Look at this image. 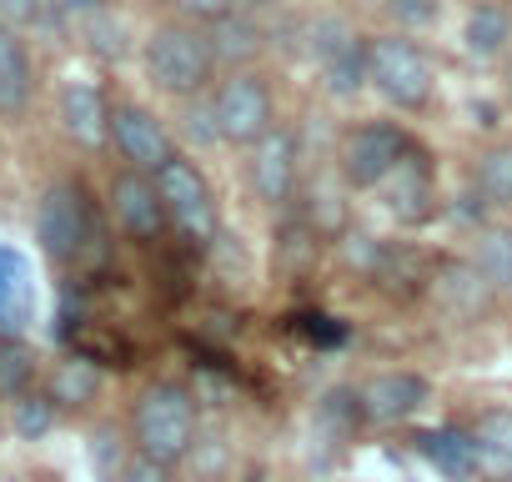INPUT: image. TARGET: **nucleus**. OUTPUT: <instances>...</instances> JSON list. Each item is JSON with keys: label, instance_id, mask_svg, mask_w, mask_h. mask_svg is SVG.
<instances>
[{"label": "nucleus", "instance_id": "nucleus-16", "mask_svg": "<svg viewBox=\"0 0 512 482\" xmlns=\"http://www.w3.org/2000/svg\"><path fill=\"white\" fill-rule=\"evenodd\" d=\"M387 206H392V216L397 221H427L432 211H437V191H432V171H427V161L422 156H402L397 161V171L387 176Z\"/></svg>", "mask_w": 512, "mask_h": 482}, {"label": "nucleus", "instance_id": "nucleus-9", "mask_svg": "<svg viewBox=\"0 0 512 482\" xmlns=\"http://www.w3.org/2000/svg\"><path fill=\"white\" fill-rule=\"evenodd\" d=\"M111 141H116L121 161H126L131 171H146V176H156L166 161H176L171 131H166L151 111H141V106H116V111H111Z\"/></svg>", "mask_w": 512, "mask_h": 482}, {"label": "nucleus", "instance_id": "nucleus-30", "mask_svg": "<svg viewBox=\"0 0 512 482\" xmlns=\"http://www.w3.org/2000/svg\"><path fill=\"white\" fill-rule=\"evenodd\" d=\"M186 136H196L201 146L221 141V126H216V106H211V101H201V96H196V106L186 111Z\"/></svg>", "mask_w": 512, "mask_h": 482}, {"label": "nucleus", "instance_id": "nucleus-32", "mask_svg": "<svg viewBox=\"0 0 512 482\" xmlns=\"http://www.w3.org/2000/svg\"><path fill=\"white\" fill-rule=\"evenodd\" d=\"M41 16V0H0V26H31Z\"/></svg>", "mask_w": 512, "mask_h": 482}, {"label": "nucleus", "instance_id": "nucleus-4", "mask_svg": "<svg viewBox=\"0 0 512 482\" xmlns=\"http://www.w3.org/2000/svg\"><path fill=\"white\" fill-rule=\"evenodd\" d=\"M367 81L392 101L397 111H422L432 101V66L427 56L402 36H372L367 41Z\"/></svg>", "mask_w": 512, "mask_h": 482}, {"label": "nucleus", "instance_id": "nucleus-17", "mask_svg": "<svg viewBox=\"0 0 512 482\" xmlns=\"http://www.w3.org/2000/svg\"><path fill=\"white\" fill-rule=\"evenodd\" d=\"M31 91H36V71L26 41L11 26H0V116H21L31 106Z\"/></svg>", "mask_w": 512, "mask_h": 482}, {"label": "nucleus", "instance_id": "nucleus-24", "mask_svg": "<svg viewBox=\"0 0 512 482\" xmlns=\"http://www.w3.org/2000/svg\"><path fill=\"white\" fill-rule=\"evenodd\" d=\"M422 452H427V462H437L447 477H477V467H472V442H467V432H457V427L427 432V437H422Z\"/></svg>", "mask_w": 512, "mask_h": 482}, {"label": "nucleus", "instance_id": "nucleus-25", "mask_svg": "<svg viewBox=\"0 0 512 482\" xmlns=\"http://www.w3.org/2000/svg\"><path fill=\"white\" fill-rule=\"evenodd\" d=\"M31 307V287H26V262L16 252H0V327H21Z\"/></svg>", "mask_w": 512, "mask_h": 482}, {"label": "nucleus", "instance_id": "nucleus-14", "mask_svg": "<svg viewBox=\"0 0 512 482\" xmlns=\"http://www.w3.org/2000/svg\"><path fill=\"white\" fill-rule=\"evenodd\" d=\"M422 402H427V382L417 372H377L362 387V412H367V422H382V427L417 417Z\"/></svg>", "mask_w": 512, "mask_h": 482}, {"label": "nucleus", "instance_id": "nucleus-20", "mask_svg": "<svg viewBox=\"0 0 512 482\" xmlns=\"http://www.w3.org/2000/svg\"><path fill=\"white\" fill-rule=\"evenodd\" d=\"M211 56H216V66H246L256 51H262V31H256V21L251 16H226V21H216L211 26Z\"/></svg>", "mask_w": 512, "mask_h": 482}, {"label": "nucleus", "instance_id": "nucleus-8", "mask_svg": "<svg viewBox=\"0 0 512 482\" xmlns=\"http://www.w3.org/2000/svg\"><path fill=\"white\" fill-rule=\"evenodd\" d=\"M312 56H317L332 96H352V91L367 86V41H357V31L347 21H317L312 26Z\"/></svg>", "mask_w": 512, "mask_h": 482}, {"label": "nucleus", "instance_id": "nucleus-18", "mask_svg": "<svg viewBox=\"0 0 512 482\" xmlns=\"http://www.w3.org/2000/svg\"><path fill=\"white\" fill-rule=\"evenodd\" d=\"M462 41H467V56L492 61V56H502L507 41H512V16L497 6V0H477V6L467 11V31H462Z\"/></svg>", "mask_w": 512, "mask_h": 482}, {"label": "nucleus", "instance_id": "nucleus-27", "mask_svg": "<svg viewBox=\"0 0 512 482\" xmlns=\"http://www.w3.org/2000/svg\"><path fill=\"white\" fill-rule=\"evenodd\" d=\"M86 36H91V51H101V56H121L126 51V31L121 26H111V16H101V11H91V21H86Z\"/></svg>", "mask_w": 512, "mask_h": 482}, {"label": "nucleus", "instance_id": "nucleus-26", "mask_svg": "<svg viewBox=\"0 0 512 482\" xmlns=\"http://www.w3.org/2000/svg\"><path fill=\"white\" fill-rule=\"evenodd\" d=\"M56 402L41 392H31V397H21V402H11V422H16V437H26V442H36V437H46L51 427H56Z\"/></svg>", "mask_w": 512, "mask_h": 482}, {"label": "nucleus", "instance_id": "nucleus-2", "mask_svg": "<svg viewBox=\"0 0 512 482\" xmlns=\"http://www.w3.org/2000/svg\"><path fill=\"white\" fill-rule=\"evenodd\" d=\"M146 71L166 96L196 101L206 91L211 71H216V56H211V41L196 26H156L151 41H146Z\"/></svg>", "mask_w": 512, "mask_h": 482}, {"label": "nucleus", "instance_id": "nucleus-19", "mask_svg": "<svg viewBox=\"0 0 512 482\" xmlns=\"http://www.w3.org/2000/svg\"><path fill=\"white\" fill-rule=\"evenodd\" d=\"M61 412H71V407H91L96 397H101V367L96 362H86V357H66L56 372H51V392H46Z\"/></svg>", "mask_w": 512, "mask_h": 482}, {"label": "nucleus", "instance_id": "nucleus-10", "mask_svg": "<svg viewBox=\"0 0 512 482\" xmlns=\"http://www.w3.org/2000/svg\"><path fill=\"white\" fill-rule=\"evenodd\" d=\"M111 211H116L121 231L136 236V241H161V231L171 226L166 201H161V191H156V176L131 171V166L116 171V181H111Z\"/></svg>", "mask_w": 512, "mask_h": 482}, {"label": "nucleus", "instance_id": "nucleus-12", "mask_svg": "<svg viewBox=\"0 0 512 482\" xmlns=\"http://www.w3.org/2000/svg\"><path fill=\"white\" fill-rule=\"evenodd\" d=\"M246 176H251V191L262 196L267 206H287L292 191H297V141L287 131L262 136V141L251 146Z\"/></svg>", "mask_w": 512, "mask_h": 482}, {"label": "nucleus", "instance_id": "nucleus-34", "mask_svg": "<svg viewBox=\"0 0 512 482\" xmlns=\"http://www.w3.org/2000/svg\"><path fill=\"white\" fill-rule=\"evenodd\" d=\"M76 6H86V11H101V0H76Z\"/></svg>", "mask_w": 512, "mask_h": 482}, {"label": "nucleus", "instance_id": "nucleus-6", "mask_svg": "<svg viewBox=\"0 0 512 482\" xmlns=\"http://www.w3.org/2000/svg\"><path fill=\"white\" fill-rule=\"evenodd\" d=\"M211 106H216V126H221L226 146H256L262 136L277 131L272 126V91H267L262 76H251V71H231L216 86Z\"/></svg>", "mask_w": 512, "mask_h": 482}, {"label": "nucleus", "instance_id": "nucleus-21", "mask_svg": "<svg viewBox=\"0 0 512 482\" xmlns=\"http://www.w3.org/2000/svg\"><path fill=\"white\" fill-rule=\"evenodd\" d=\"M31 382H36V352L16 332H0V402L31 397Z\"/></svg>", "mask_w": 512, "mask_h": 482}, {"label": "nucleus", "instance_id": "nucleus-11", "mask_svg": "<svg viewBox=\"0 0 512 482\" xmlns=\"http://www.w3.org/2000/svg\"><path fill=\"white\" fill-rule=\"evenodd\" d=\"M427 282H432L437 307H447V312L462 317V322L487 317L492 302H497V292H492V282L482 277V267H477V262H462V257H442Z\"/></svg>", "mask_w": 512, "mask_h": 482}, {"label": "nucleus", "instance_id": "nucleus-28", "mask_svg": "<svg viewBox=\"0 0 512 482\" xmlns=\"http://www.w3.org/2000/svg\"><path fill=\"white\" fill-rule=\"evenodd\" d=\"M116 482H176V467H161V462H151V457L131 452V457L121 462Z\"/></svg>", "mask_w": 512, "mask_h": 482}, {"label": "nucleus", "instance_id": "nucleus-33", "mask_svg": "<svg viewBox=\"0 0 512 482\" xmlns=\"http://www.w3.org/2000/svg\"><path fill=\"white\" fill-rule=\"evenodd\" d=\"M282 0H236V11L241 16H262V11H277Z\"/></svg>", "mask_w": 512, "mask_h": 482}, {"label": "nucleus", "instance_id": "nucleus-1", "mask_svg": "<svg viewBox=\"0 0 512 482\" xmlns=\"http://www.w3.org/2000/svg\"><path fill=\"white\" fill-rule=\"evenodd\" d=\"M131 442L141 457L161 462V467H181L196 442H201V412H196V397L181 387V382H151L141 397H136V412H131Z\"/></svg>", "mask_w": 512, "mask_h": 482}, {"label": "nucleus", "instance_id": "nucleus-22", "mask_svg": "<svg viewBox=\"0 0 512 482\" xmlns=\"http://www.w3.org/2000/svg\"><path fill=\"white\" fill-rule=\"evenodd\" d=\"M472 186L487 206H512V141L487 146L472 166Z\"/></svg>", "mask_w": 512, "mask_h": 482}, {"label": "nucleus", "instance_id": "nucleus-13", "mask_svg": "<svg viewBox=\"0 0 512 482\" xmlns=\"http://www.w3.org/2000/svg\"><path fill=\"white\" fill-rule=\"evenodd\" d=\"M472 467L482 482H512V407H482L467 427Z\"/></svg>", "mask_w": 512, "mask_h": 482}, {"label": "nucleus", "instance_id": "nucleus-23", "mask_svg": "<svg viewBox=\"0 0 512 482\" xmlns=\"http://www.w3.org/2000/svg\"><path fill=\"white\" fill-rule=\"evenodd\" d=\"M472 262L482 267V277L492 282L497 297H512V226H487L477 236V257Z\"/></svg>", "mask_w": 512, "mask_h": 482}, {"label": "nucleus", "instance_id": "nucleus-31", "mask_svg": "<svg viewBox=\"0 0 512 482\" xmlns=\"http://www.w3.org/2000/svg\"><path fill=\"white\" fill-rule=\"evenodd\" d=\"M387 11L402 21V26H427L437 16V0H387Z\"/></svg>", "mask_w": 512, "mask_h": 482}, {"label": "nucleus", "instance_id": "nucleus-15", "mask_svg": "<svg viewBox=\"0 0 512 482\" xmlns=\"http://www.w3.org/2000/svg\"><path fill=\"white\" fill-rule=\"evenodd\" d=\"M61 126L76 146H106L111 141V106L91 81H66L61 91Z\"/></svg>", "mask_w": 512, "mask_h": 482}, {"label": "nucleus", "instance_id": "nucleus-3", "mask_svg": "<svg viewBox=\"0 0 512 482\" xmlns=\"http://www.w3.org/2000/svg\"><path fill=\"white\" fill-rule=\"evenodd\" d=\"M156 191L166 201V216L171 226L191 241V247H211V241H221V211H216V191L211 181L196 171V161L176 156L156 171Z\"/></svg>", "mask_w": 512, "mask_h": 482}, {"label": "nucleus", "instance_id": "nucleus-7", "mask_svg": "<svg viewBox=\"0 0 512 482\" xmlns=\"http://www.w3.org/2000/svg\"><path fill=\"white\" fill-rule=\"evenodd\" d=\"M402 156H407L402 131H392V126H382V121H367V126L347 131V136H342V151H337L342 176H347V186H357V191L387 186V176L397 171Z\"/></svg>", "mask_w": 512, "mask_h": 482}, {"label": "nucleus", "instance_id": "nucleus-5", "mask_svg": "<svg viewBox=\"0 0 512 482\" xmlns=\"http://www.w3.org/2000/svg\"><path fill=\"white\" fill-rule=\"evenodd\" d=\"M91 231H96L91 196L76 181H56L41 196V206H36V241H41V252L66 267V262H76L91 247Z\"/></svg>", "mask_w": 512, "mask_h": 482}, {"label": "nucleus", "instance_id": "nucleus-29", "mask_svg": "<svg viewBox=\"0 0 512 482\" xmlns=\"http://www.w3.org/2000/svg\"><path fill=\"white\" fill-rule=\"evenodd\" d=\"M176 11L196 26H216V21L236 16V0H176Z\"/></svg>", "mask_w": 512, "mask_h": 482}]
</instances>
